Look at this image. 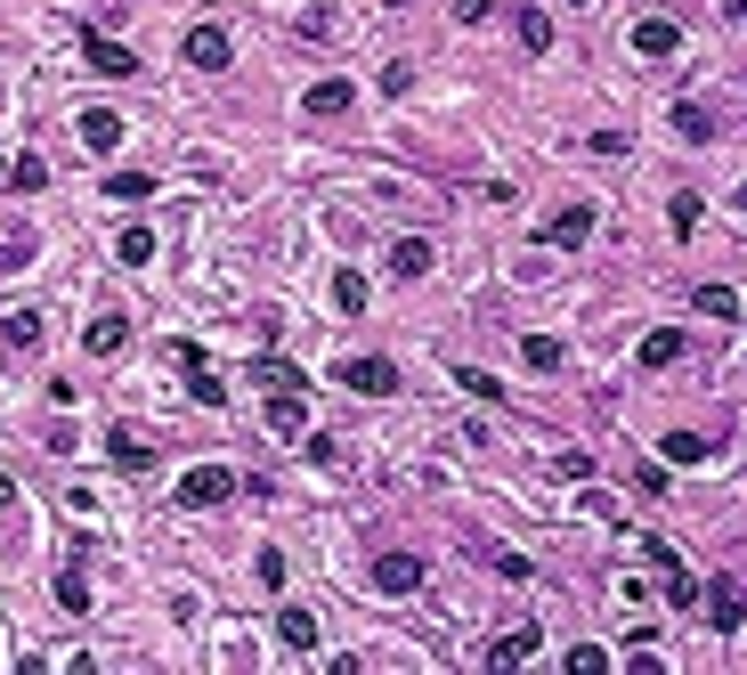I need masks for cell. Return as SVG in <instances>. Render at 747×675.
<instances>
[{"label":"cell","instance_id":"6da1fadb","mask_svg":"<svg viewBox=\"0 0 747 675\" xmlns=\"http://www.w3.org/2000/svg\"><path fill=\"white\" fill-rule=\"evenodd\" d=\"M236 464H187V473L171 480V497L179 505H196V513H203V505H227V497H236Z\"/></svg>","mask_w":747,"mask_h":675},{"label":"cell","instance_id":"7a4b0ae2","mask_svg":"<svg viewBox=\"0 0 747 675\" xmlns=\"http://www.w3.org/2000/svg\"><path fill=\"white\" fill-rule=\"evenodd\" d=\"M334 375H342V391H358V399H390V391H399V366H390V358H342L334 366Z\"/></svg>","mask_w":747,"mask_h":675},{"label":"cell","instance_id":"3957f363","mask_svg":"<svg viewBox=\"0 0 747 675\" xmlns=\"http://www.w3.org/2000/svg\"><path fill=\"white\" fill-rule=\"evenodd\" d=\"M536 651H545V627H536V619H521V627H504V635L488 643V667H495V675H512V667H528Z\"/></svg>","mask_w":747,"mask_h":675},{"label":"cell","instance_id":"277c9868","mask_svg":"<svg viewBox=\"0 0 747 675\" xmlns=\"http://www.w3.org/2000/svg\"><path fill=\"white\" fill-rule=\"evenodd\" d=\"M586 236H593V203H560L553 220H536V244H560V253H577Z\"/></svg>","mask_w":747,"mask_h":675},{"label":"cell","instance_id":"5b68a950","mask_svg":"<svg viewBox=\"0 0 747 675\" xmlns=\"http://www.w3.org/2000/svg\"><path fill=\"white\" fill-rule=\"evenodd\" d=\"M187 66H196V74H227V66H236L227 25H196V33H187Z\"/></svg>","mask_w":747,"mask_h":675},{"label":"cell","instance_id":"8992f818","mask_svg":"<svg viewBox=\"0 0 747 675\" xmlns=\"http://www.w3.org/2000/svg\"><path fill=\"white\" fill-rule=\"evenodd\" d=\"M57 610L90 619V545H74V554H66V569H57Z\"/></svg>","mask_w":747,"mask_h":675},{"label":"cell","instance_id":"52a82bcc","mask_svg":"<svg viewBox=\"0 0 747 675\" xmlns=\"http://www.w3.org/2000/svg\"><path fill=\"white\" fill-rule=\"evenodd\" d=\"M374 586H382V595H414V586H423V554H406V545L374 554Z\"/></svg>","mask_w":747,"mask_h":675},{"label":"cell","instance_id":"ba28073f","mask_svg":"<svg viewBox=\"0 0 747 675\" xmlns=\"http://www.w3.org/2000/svg\"><path fill=\"white\" fill-rule=\"evenodd\" d=\"M674 49H682V25H674V16H642V25H634V57H650V66H667Z\"/></svg>","mask_w":747,"mask_h":675},{"label":"cell","instance_id":"9c48e42d","mask_svg":"<svg viewBox=\"0 0 747 675\" xmlns=\"http://www.w3.org/2000/svg\"><path fill=\"white\" fill-rule=\"evenodd\" d=\"M81 351H90V358L131 351V318H122V310H98V318H90V334H81Z\"/></svg>","mask_w":747,"mask_h":675},{"label":"cell","instance_id":"30bf717a","mask_svg":"<svg viewBox=\"0 0 747 675\" xmlns=\"http://www.w3.org/2000/svg\"><path fill=\"white\" fill-rule=\"evenodd\" d=\"M301 107H309V114H325V122H334V114H349V107H358V90H349V81H342V74H325V81H309V90H301Z\"/></svg>","mask_w":747,"mask_h":675},{"label":"cell","instance_id":"8fae6325","mask_svg":"<svg viewBox=\"0 0 747 675\" xmlns=\"http://www.w3.org/2000/svg\"><path fill=\"white\" fill-rule=\"evenodd\" d=\"M155 229H147V220H122V229H114V261H122V269H147V261H155Z\"/></svg>","mask_w":747,"mask_h":675},{"label":"cell","instance_id":"7c38bea8","mask_svg":"<svg viewBox=\"0 0 747 675\" xmlns=\"http://www.w3.org/2000/svg\"><path fill=\"white\" fill-rule=\"evenodd\" d=\"M81 57H90L98 74H114V81H131V74H138V57L122 49V41H107V33H81Z\"/></svg>","mask_w":747,"mask_h":675},{"label":"cell","instance_id":"4fadbf2b","mask_svg":"<svg viewBox=\"0 0 747 675\" xmlns=\"http://www.w3.org/2000/svg\"><path fill=\"white\" fill-rule=\"evenodd\" d=\"M301 423H309V391H268V432L301 440Z\"/></svg>","mask_w":747,"mask_h":675},{"label":"cell","instance_id":"5bb4252c","mask_svg":"<svg viewBox=\"0 0 747 675\" xmlns=\"http://www.w3.org/2000/svg\"><path fill=\"white\" fill-rule=\"evenodd\" d=\"M682 351H691V334H682V325H658V334H642V366H682Z\"/></svg>","mask_w":747,"mask_h":675},{"label":"cell","instance_id":"9a60e30c","mask_svg":"<svg viewBox=\"0 0 747 675\" xmlns=\"http://www.w3.org/2000/svg\"><path fill=\"white\" fill-rule=\"evenodd\" d=\"M390 277H399V285L431 277V236H399V244H390Z\"/></svg>","mask_w":747,"mask_h":675},{"label":"cell","instance_id":"2e32d148","mask_svg":"<svg viewBox=\"0 0 747 675\" xmlns=\"http://www.w3.org/2000/svg\"><path fill=\"white\" fill-rule=\"evenodd\" d=\"M707 619L723 627V635H739V619H747V602H739V578H715V586H707Z\"/></svg>","mask_w":747,"mask_h":675},{"label":"cell","instance_id":"e0dca14e","mask_svg":"<svg viewBox=\"0 0 747 675\" xmlns=\"http://www.w3.org/2000/svg\"><path fill=\"white\" fill-rule=\"evenodd\" d=\"M277 635H285V651H317V610L285 602V610H277Z\"/></svg>","mask_w":747,"mask_h":675},{"label":"cell","instance_id":"ac0fdd59","mask_svg":"<svg viewBox=\"0 0 747 675\" xmlns=\"http://www.w3.org/2000/svg\"><path fill=\"white\" fill-rule=\"evenodd\" d=\"M81 147H90V155H114V147H122V114L90 107V114H81Z\"/></svg>","mask_w":747,"mask_h":675},{"label":"cell","instance_id":"d6986e66","mask_svg":"<svg viewBox=\"0 0 747 675\" xmlns=\"http://www.w3.org/2000/svg\"><path fill=\"white\" fill-rule=\"evenodd\" d=\"M41 334H49L41 310H9V318H0V342H9V351H41Z\"/></svg>","mask_w":747,"mask_h":675},{"label":"cell","instance_id":"ffe728a7","mask_svg":"<svg viewBox=\"0 0 747 675\" xmlns=\"http://www.w3.org/2000/svg\"><path fill=\"white\" fill-rule=\"evenodd\" d=\"M107 456L122 464V473H147V464H155V447L138 440V432H107Z\"/></svg>","mask_w":747,"mask_h":675},{"label":"cell","instance_id":"44dd1931","mask_svg":"<svg viewBox=\"0 0 747 675\" xmlns=\"http://www.w3.org/2000/svg\"><path fill=\"white\" fill-rule=\"evenodd\" d=\"M0 188H16V196H41V188H49V163H41V155H16Z\"/></svg>","mask_w":747,"mask_h":675},{"label":"cell","instance_id":"7402d4cb","mask_svg":"<svg viewBox=\"0 0 747 675\" xmlns=\"http://www.w3.org/2000/svg\"><path fill=\"white\" fill-rule=\"evenodd\" d=\"M512 33H521V49H553V16L545 9H512Z\"/></svg>","mask_w":747,"mask_h":675},{"label":"cell","instance_id":"603a6c76","mask_svg":"<svg viewBox=\"0 0 747 675\" xmlns=\"http://www.w3.org/2000/svg\"><path fill=\"white\" fill-rule=\"evenodd\" d=\"M334 310H342V318L366 310V269H334Z\"/></svg>","mask_w":747,"mask_h":675},{"label":"cell","instance_id":"cb8c5ba5","mask_svg":"<svg viewBox=\"0 0 747 675\" xmlns=\"http://www.w3.org/2000/svg\"><path fill=\"white\" fill-rule=\"evenodd\" d=\"M707 456H715L707 432H667V464H707Z\"/></svg>","mask_w":747,"mask_h":675},{"label":"cell","instance_id":"d4e9b609","mask_svg":"<svg viewBox=\"0 0 747 675\" xmlns=\"http://www.w3.org/2000/svg\"><path fill=\"white\" fill-rule=\"evenodd\" d=\"M253 383H260V391H301V366H285V358H253Z\"/></svg>","mask_w":747,"mask_h":675},{"label":"cell","instance_id":"484cf974","mask_svg":"<svg viewBox=\"0 0 747 675\" xmlns=\"http://www.w3.org/2000/svg\"><path fill=\"white\" fill-rule=\"evenodd\" d=\"M674 131H682V139L699 147V139H715V114L699 107V98H682V107H674Z\"/></svg>","mask_w":747,"mask_h":675},{"label":"cell","instance_id":"4316f807","mask_svg":"<svg viewBox=\"0 0 747 675\" xmlns=\"http://www.w3.org/2000/svg\"><path fill=\"white\" fill-rule=\"evenodd\" d=\"M107 196H114V203H147L155 179H147V171H107Z\"/></svg>","mask_w":747,"mask_h":675},{"label":"cell","instance_id":"83f0119b","mask_svg":"<svg viewBox=\"0 0 747 675\" xmlns=\"http://www.w3.org/2000/svg\"><path fill=\"white\" fill-rule=\"evenodd\" d=\"M521 358H528V375H560V342H553V334H528Z\"/></svg>","mask_w":747,"mask_h":675},{"label":"cell","instance_id":"f1b7e54d","mask_svg":"<svg viewBox=\"0 0 747 675\" xmlns=\"http://www.w3.org/2000/svg\"><path fill=\"white\" fill-rule=\"evenodd\" d=\"M455 383H464L471 399H488V407H504V383L488 375V366H455Z\"/></svg>","mask_w":747,"mask_h":675},{"label":"cell","instance_id":"f546056e","mask_svg":"<svg viewBox=\"0 0 747 675\" xmlns=\"http://www.w3.org/2000/svg\"><path fill=\"white\" fill-rule=\"evenodd\" d=\"M33 229H9V236H0V277H9V269H25V261H33Z\"/></svg>","mask_w":747,"mask_h":675},{"label":"cell","instance_id":"4dcf8cb0","mask_svg":"<svg viewBox=\"0 0 747 675\" xmlns=\"http://www.w3.org/2000/svg\"><path fill=\"white\" fill-rule=\"evenodd\" d=\"M301 456L317 464V473H334V464H342V440H334V432H309V440H301Z\"/></svg>","mask_w":747,"mask_h":675},{"label":"cell","instance_id":"1f68e13d","mask_svg":"<svg viewBox=\"0 0 747 675\" xmlns=\"http://www.w3.org/2000/svg\"><path fill=\"white\" fill-rule=\"evenodd\" d=\"M187 399H196V407H227V383L203 366V375H187Z\"/></svg>","mask_w":747,"mask_h":675},{"label":"cell","instance_id":"d6a6232c","mask_svg":"<svg viewBox=\"0 0 747 675\" xmlns=\"http://www.w3.org/2000/svg\"><path fill=\"white\" fill-rule=\"evenodd\" d=\"M699 310H707V318H739V294H732V285H699Z\"/></svg>","mask_w":747,"mask_h":675},{"label":"cell","instance_id":"836d02e7","mask_svg":"<svg viewBox=\"0 0 747 675\" xmlns=\"http://www.w3.org/2000/svg\"><path fill=\"white\" fill-rule=\"evenodd\" d=\"M301 41H342V16L334 9H309L301 16Z\"/></svg>","mask_w":747,"mask_h":675},{"label":"cell","instance_id":"e575fe53","mask_svg":"<svg viewBox=\"0 0 747 675\" xmlns=\"http://www.w3.org/2000/svg\"><path fill=\"white\" fill-rule=\"evenodd\" d=\"M569 675H610V651H601V643H577L569 651Z\"/></svg>","mask_w":747,"mask_h":675},{"label":"cell","instance_id":"d590c367","mask_svg":"<svg viewBox=\"0 0 747 675\" xmlns=\"http://www.w3.org/2000/svg\"><path fill=\"white\" fill-rule=\"evenodd\" d=\"M634 488H642V497H667L674 473H667V464H634Z\"/></svg>","mask_w":747,"mask_h":675},{"label":"cell","instance_id":"8d00e7d4","mask_svg":"<svg viewBox=\"0 0 747 675\" xmlns=\"http://www.w3.org/2000/svg\"><path fill=\"white\" fill-rule=\"evenodd\" d=\"M699 220H707V203H699L691 188H682V196H674V236H691V229H699Z\"/></svg>","mask_w":747,"mask_h":675},{"label":"cell","instance_id":"74e56055","mask_svg":"<svg viewBox=\"0 0 747 675\" xmlns=\"http://www.w3.org/2000/svg\"><path fill=\"white\" fill-rule=\"evenodd\" d=\"M171 366H179V375H203L212 358H203V342H171Z\"/></svg>","mask_w":747,"mask_h":675},{"label":"cell","instance_id":"f35d334b","mask_svg":"<svg viewBox=\"0 0 747 675\" xmlns=\"http://www.w3.org/2000/svg\"><path fill=\"white\" fill-rule=\"evenodd\" d=\"M414 90V66H406V57H399V66H382V98H406Z\"/></svg>","mask_w":747,"mask_h":675},{"label":"cell","instance_id":"ab89813d","mask_svg":"<svg viewBox=\"0 0 747 675\" xmlns=\"http://www.w3.org/2000/svg\"><path fill=\"white\" fill-rule=\"evenodd\" d=\"M488 9L495 0H455V25H488Z\"/></svg>","mask_w":747,"mask_h":675},{"label":"cell","instance_id":"60d3db41","mask_svg":"<svg viewBox=\"0 0 747 675\" xmlns=\"http://www.w3.org/2000/svg\"><path fill=\"white\" fill-rule=\"evenodd\" d=\"M9 505H16V480H9V473H0V513H9Z\"/></svg>","mask_w":747,"mask_h":675},{"label":"cell","instance_id":"b9f144b4","mask_svg":"<svg viewBox=\"0 0 747 675\" xmlns=\"http://www.w3.org/2000/svg\"><path fill=\"white\" fill-rule=\"evenodd\" d=\"M0 179H9V147H0Z\"/></svg>","mask_w":747,"mask_h":675},{"label":"cell","instance_id":"7bdbcfd3","mask_svg":"<svg viewBox=\"0 0 747 675\" xmlns=\"http://www.w3.org/2000/svg\"><path fill=\"white\" fill-rule=\"evenodd\" d=\"M560 9H586V0H560Z\"/></svg>","mask_w":747,"mask_h":675}]
</instances>
